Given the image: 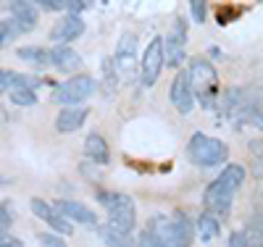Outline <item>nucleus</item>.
<instances>
[{"mask_svg": "<svg viewBox=\"0 0 263 247\" xmlns=\"http://www.w3.org/2000/svg\"><path fill=\"white\" fill-rule=\"evenodd\" d=\"M0 247H24L18 237H13L8 229H0Z\"/></svg>", "mask_w": 263, "mask_h": 247, "instance_id": "nucleus-27", "label": "nucleus"}, {"mask_svg": "<svg viewBox=\"0 0 263 247\" xmlns=\"http://www.w3.org/2000/svg\"><path fill=\"white\" fill-rule=\"evenodd\" d=\"M3 45H6V42H3V40H0V48H3Z\"/></svg>", "mask_w": 263, "mask_h": 247, "instance_id": "nucleus-34", "label": "nucleus"}, {"mask_svg": "<svg viewBox=\"0 0 263 247\" xmlns=\"http://www.w3.org/2000/svg\"><path fill=\"white\" fill-rule=\"evenodd\" d=\"M100 205L108 208V223L121 232H129L137 226V208H135V200L124 192H98Z\"/></svg>", "mask_w": 263, "mask_h": 247, "instance_id": "nucleus-5", "label": "nucleus"}, {"mask_svg": "<svg viewBox=\"0 0 263 247\" xmlns=\"http://www.w3.org/2000/svg\"><path fill=\"white\" fill-rule=\"evenodd\" d=\"M84 21L79 18V16H63L58 24L50 29V40L53 42H61V45H69L71 40H77V37H82L84 34Z\"/></svg>", "mask_w": 263, "mask_h": 247, "instance_id": "nucleus-11", "label": "nucleus"}, {"mask_svg": "<svg viewBox=\"0 0 263 247\" xmlns=\"http://www.w3.org/2000/svg\"><path fill=\"white\" fill-rule=\"evenodd\" d=\"M95 87H98V82H95L90 74H74V77H69V79H63L61 84H55L53 100L61 103V105H66V108H74L77 103H82V100L90 98V95L95 92Z\"/></svg>", "mask_w": 263, "mask_h": 247, "instance_id": "nucleus-6", "label": "nucleus"}, {"mask_svg": "<svg viewBox=\"0 0 263 247\" xmlns=\"http://www.w3.org/2000/svg\"><path fill=\"white\" fill-rule=\"evenodd\" d=\"M168 42H171V45H179V48H184V42H187V24H184V18H177V21H174V29H171Z\"/></svg>", "mask_w": 263, "mask_h": 247, "instance_id": "nucleus-24", "label": "nucleus"}, {"mask_svg": "<svg viewBox=\"0 0 263 247\" xmlns=\"http://www.w3.org/2000/svg\"><path fill=\"white\" fill-rule=\"evenodd\" d=\"M32 213H34L37 218H42V221H45L50 229H55L61 237H66V234L71 237V232H74V223H71L69 218H63V216L55 211V205H50L48 200L34 197V200H32Z\"/></svg>", "mask_w": 263, "mask_h": 247, "instance_id": "nucleus-8", "label": "nucleus"}, {"mask_svg": "<svg viewBox=\"0 0 263 247\" xmlns=\"http://www.w3.org/2000/svg\"><path fill=\"white\" fill-rule=\"evenodd\" d=\"M195 232H197V239L200 242H213V239H218V234H221V218H216L213 213H200L197 216V221H195Z\"/></svg>", "mask_w": 263, "mask_h": 247, "instance_id": "nucleus-18", "label": "nucleus"}, {"mask_svg": "<svg viewBox=\"0 0 263 247\" xmlns=\"http://www.w3.org/2000/svg\"><path fill=\"white\" fill-rule=\"evenodd\" d=\"M8 98H11L13 105H21V108H24V105L29 108V105L37 103V92H32V89H13Z\"/></svg>", "mask_w": 263, "mask_h": 247, "instance_id": "nucleus-22", "label": "nucleus"}, {"mask_svg": "<svg viewBox=\"0 0 263 247\" xmlns=\"http://www.w3.org/2000/svg\"><path fill=\"white\" fill-rule=\"evenodd\" d=\"M187 79H190L195 100L203 108H216V103H218V74L213 69V63L205 61V58H192Z\"/></svg>", "mask_w": 263, "mask_h": 247, "instance_id": "nucleus-3", "label": "nucleus"}, {"mask_svg": "<svg viewBox=\"0 0 263 247\" xmlns=\"http://www.w3.org/2000/svg\"><path fill=\"white\" fill-rule=\"evenodd\" d=\"M147 232L158 237L163 247H190L195 237V223L184 211H174V216H153Z\"/></svg>", "mask_w": 263, "mask_h": 247, "instance_id": "nucleus-2", "label": "nucleus"}, {"mask_svg": "<svg viewBox=\"0 0 263 247\" xmlns=\"http://www.w3.org/2000/svg\"><path fill=\"white\" fill-rule=\"evenodd\" d=\"M227 247H250L248 244V234L245 232H234L232 237H229V244Z\"/></svg>", "mask_w": 263, "mask_h": 247, "instance_id": "nucleus-31", "label": "nucleus"}, {"mask_svg": "<svg viewBox=\"0 0 263 247\" xmlns=\"http://www.w3.org/2000/svg\"><path fill=\"white\" fill-rule=\"evenodd\" d=\"M245 176H248L245 166H239V163L224 166V171L218 174L216 182H211L205 187V195H203L205 211L213 213L216 218H224L232 211V200H234L237 189L245 184Z\"/></svg>", "mask_w": 263, "mask_h": 247, "instance_id": "nucleus-1", "label": "nucleus"}, {"mask_svg": "<svg viewBox=\"0 0 263 247\" xmlns=\"http://www.w3.org/2000/svg\"><path fill=\"white\" fill-rule=\"evenodd\" d=\"M40 247H69V242H66L61 234H40Z\"/></svg>", "mask_w": 263, "mask_h": 247, "instance_id": "nucleus-26", "label": "nucleus"}, {"mask_svg": "<svg viewBox=\"0 0 263 247\" xmlns=\"http://www.w3.org/2000/svg\"><path fill=\"white\" fill-rule=\"evenodd\" d=\"M11 18L18 24L21 32H32L37 27V6L27 3V0H16V3H11Z\"/></svg>", "mask_w": 263, "mask_h": 247, "instance_id": "nucleus-15", "label": "nucleus"}, {"mask_svg": "<svg viewBox=\"0 0 263 247\" xmlns=\"http://www.w3.org/2000/svg\"><path fill=\"white\" fill-rule=\"evenodd\" d=\"M84 119H87V108H63L61 113L55 116V129L61 131V134H71V131H77L82 124H84Z\"/></svg>", "mask_w": 263, "mask_h": 247, "instance_id": "nucleus-16", "label": "nucleus"}, {"mask_svg": "<svg viewBox=\"0 0 263 247\" xmlns=\"http://www.w3.org/2000/svg\"><path fill=\"white\" fill-rule=\"evenodd\" d=\"M135 53H137V34L132 32H124L119 45H116V63L121 66V71H129L132 63H135Z\"/></svg>", "mask_w": 263, "mask_h": 247, "instance_id": "nucleus-17", "label": "nucleus"}, {"mask_svg": "<svg viewBox=\"0 0 263 247\" xmlns=\"http://www.w3.org/2000/svg\"><path fill=\"white\" fill-rule=\"evenodd\" d=\"M55 211L63 218L74 221V223H84V226H95V223H98L95 211H90L87 205L77 203V200H55Z\"/></svg>", "mask_w": 263, "mask_h": 247, "instance_id": "nucleus-10", "label": "nucleus"}, {"mask_svg": "<svg viewBox=\"0 0 263 247\" xmlns=\"http://www.w3.org/2000/svg\"><path fill=\"white\" fill-rule=\"evenodd\" d=\"M184 61H187L184 48H179V45H171V42H168V48H166V63L171 66V69H179Z\"/></svg>", "mask_w": 263, "mask_h": 247, "instance_id": "nucleus-21", "label": "nucleus"}, {"mask_svg": "<svg viewBox=\"0 0 263 247\" xmlns=\"http://www.w3.org/2000/svg\"><path fill=\"white\" fill-rule=\"evenodd\" d=\"M87 8H90V3H84V0H66V11H69V16H79Z\"/></svg>", "mask_w": 263, "mask_h": 247, "instance_id": "nucleus-29", "label": "nucleus"}, {"mask_svg": "<svg viewBox=\"0 0 263 247\" xmlns=\"http://www.w3.org/2000/svg\"><path fill=\"white\" fill-rule=\"evenodd\" d=\"M37 8H42V11H66V0H42Z\"/></svg>", "mask_w": 263, "mask_h": 247, "instance_id": "nucleus-30", "label": "nucleus"}, {"mask_svg": "<svg viewBox=\"0 0 263 247\" xmlns=\"http://www.w3.org/2000/svg\"><path fill=\"white\" fill-rule=\"evenodd\" d=\"M50 61H53L55 69H61L63 74H74V71L82 69V55L74 48H69V45H58V48H53L50 50Z\"/></svg>", "mask_w": 263, "mask_h": 247, "instance_id": "nucleus-13", "label": "nucleus"}, {"mask_svg": "<svg viewBox=\"0 0 263 247\" xmlns=\"http://www.w3.org/2000/svg\"><path fill=\"white\" fill-rule=\"evenodd\" d=\"M260 247H263V244H260Z\"/></svg>", "mask_w": 263, "mask_h": 247, "instance_id": "nucleus-35", "label": "nucleus"}, {"mask_svg": "<svg viewBox=\"0 0 263 247\" xmlns=\"http://www.w3.org/2000/svg\"><path fill=\"white\" fill-rule=\"evenodd\" d=\"M163 63H166V42L161 37H153L142 53V84L147 87L156 84L163 71Z\"/></svg>", "mask_w": 263, "mask_h": 247, "instance_id": "nucleus-7", "label": "nucleus"}, {"mask_svg": "<svg viewBox=\"0 0 263 247\" xmlns=\"http://www.w3.org/2000/svg\"><path fill=\"white\" fill-rule=\"evenodd\" d=\"M84 153H87V158H90L92 163H100V166H105L108 161H111V147H108L105 137L98 134V131H92V134L84 137Z\"/></svg>", "mask_w": 263, "mask_h": 247, "instance_id": "nucleus-14", "label": "nucleus"}, {"mask_svg": "<svg viewBox=\"0 0 263 247\" xmlns=\"http://www.w3.org/2000/svg\"><path fill=\"white\" fill-rule=\"evenodd\" d=\"M100 237H103L105 247H137V239H132L129 232H121V229L111 226V223H105L100 229Z\"/></svg>", "mask_w": 263, "mask_h": 247, "instance_id": "nucleus-19", "label": "nucleus"}, {"mask_svg": "<svg viewBox=\"0 0 263 247\" xmlns=\"http://www.w3.org/2000/svg\"><path fill=\"white\" fill-rule=\"evenodd\" d=\"M137 247H163V244L158 242V237H153V234L145 229V232L137 237Z\"/></svg>", "mask_w": 263, "mask_h": 247, "instance_id": "nucleus-28", "label": "nucleus"}, {"mask_svg": "<svg viewBox=\"0 0 263 247\" xmlns=\"http://www.w3.org/2000/svg\"><path fill=\"white\" fill-rule=\"evenodd\" d=\"M16 55L27 63H34V66H53L50 61V50L45 48H37V45H27V48H18Z\"/></svg>", "mask_w": 263, "mask_h": 247, "instance_id": "nucleus-20", "label": "nucleus"}, {"mask_svg": "<svg viewBox=\"0 0 263 247\" xmlns=\"http://www.w3.org/2000/svg\"><path fill=\"white\" fill-rule=\"evenodd\" d=\"M3 184H8V179H3V176H0V187H3Z\"/></svg>", "mask_w": 263, "mask_h": 247, "instance_id": "nucleus-33", "label": "nucleus"}, {"mask_svg": "<svg viewBox=\"0 0 263 247\" xmlns=\"http://www.w3.org/2000/svg\"><path fill=\"white\" fill-rule=\"evenodd\" d=\"M190 13L195 18V24H203L205 16H208V3H205V0H192V3H190Z\"/></svg>", "mask_w": 263, "mask_h": 247, "instance_id": "nucleus-25", "label": "nucleus"}, {"mask_svg": "<svg viewBox=\"0 0 263 247\" xmlns=\"http://www.w3.org/2000/svg\"><path fill=\"white\" fill-rule=\"evenodd\" d=\"M11 226V211L0 203V229H8Z\"/></svg>", "mask_w": 263, "mask_h": 247, "instance_id": "nucleus-32", "label": "nucleus"}, {"mask_svg": "<svg viewBox=\"0 0 263 247\" xmlns=\"http://www.w3.org/2000/svg\"><path fill=\"white\" fill-rule=\"evenodd\" d=\"M187 155H190V161L195 166H200V168H216V166L227 163L229 147L218 137H211V134H205V131H195L192 137H190V142H187Z\"/></svg>", "mask_w": 263, "mask_h": 247, "instance_id": "nucleus-4", "label": "nucleus"}, {"mask_svg": "<svg viewBox=\"0 0 263 247\" xmlns=\"http://www.w3.org/2000/svg\"><path fill=\"white\" fill-rule=\"evenodd\" d=\"M21 34V29H18V24L13 18H6V21H0V40H3L6 45L8 42H13L16 37Z\"/></svg>", "mask_w": 263, "mask_h": 247, "instance_id": "nucleus-23", "label": "nucleus"}, {"mask_svg": "<svg viewBox=\"0 0 263 247\" xmlns=\"http://www.w3.org/2000/svg\"><path fill=\"white\" fill-rule=\"evenodd\" d=\"M168 100L174 103V108H177L179 113H192L195 95H192L187 71H179L177 77H174V82H171V87H168Z\"/></svg>", "mask_w": 263, "mask_h": 247, "instance_id": "nucleus-9", "label": "nucleus"}, {"mask_svg": "<svg viewBox=\"0 0 263 247\" xmlns=\"http://www.w3.org/2000/svg\"><path fill=\"white\" fill-rule=\"evenodd\" d=\"M42 84V79L32 77V74H18V71H8V69H0V92H13V89H34Z\"/></svg>", "mask_w": 263, "mask_h": 247, "instance_id": "nucleus-12", "label": "nucleus"}]
</instances>
